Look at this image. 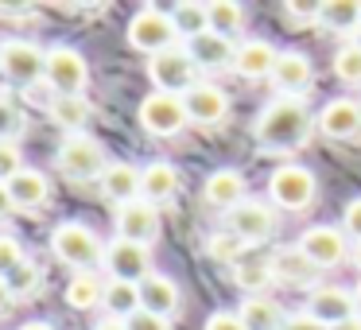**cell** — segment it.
<instances>
[{
    "label": "cell",
    "mask_w": 361,
    "mask_h": 330,
    "mask_svg": "<svg viewBox=\"0 0 361 330\" xmlns=\"http://www.w3.org/2000/svg\"><path fill=\"white\" fill-rule=\"evenodd\" d=\"M314 128V117L307 109L303 97H272L257 117V144L272 156H288V152L303 148L307 136Z\"/></svg>",
    "instance_id": "obj_1"
},
{
    "label": "cell",
    "mask_w": 361,
    "mask_h": 330,
    "mask_svg": "<svg viewBox=\"0 0 361 330\" xmlns=\"http://www.w3.org/2000/svg\"><path fill=\"white\" fill-rule=\"evenodd\" d=\"M51 252H55L63 264L78 268V272H90L94 264L105 260V249L97 241V233L82 221H63V226L51 233Z\"/></svg>",
    "instance_id": "obj_2"
},
{
    "label": "cell",
    "mask_w": 361,
    "mask_h": 330,
    "mask_svg": "<svg viewBox=\"0 0 361 330\" xmlns=\"http://www.w3.org/2000/svg\"><path fill=\"white\" fill-rule=\"evenodd\" d=\"M148 78L156 82L159 94H175V97H187L190 90L202 82L195 59L187 55V47H171V51H164V55H152L148 59Z\"/></svg>",
    "instance_id": "obj_3"
},
{
    "label": "cell",
    "mask_w": 361,
    "mask_h": 330,
    "mask_svg": "<svg viewBox=\"0 0 361 330\" xmlns=\"http://www.w3.org/2000/svg\"><path fill=\"white\" fill-rule=\"evenodd\" d=\"M179 32H175V20L171 12H159V8H140L133 20H128V43L144 55H164V51L179 47Z\"/></svg>",
    "instance_id": "obj_4"
},
{
    "label": "cell",
    "mask_w": 361,
    "mask_h": 330,
    "mask_svg": "<svg viewBox=\"0 0 361 330\" xmlns=\"http://www.w3.org/2000/svg\"><path fill=\"white\" fill-rule=\"evenodd\" d=\"M0 74L24 90L39 86L47 74V51H39L27 39H4L0 43Z\"/></svg>",
    "instance_id": "obj_5"
},
{
    "label": "cell",
    "mask_w": 361,
    "mask_h": 330,
    "mask_svg": "<svg viewBox=\"0 0 361 330\" xmlns=\"http://www.w3.org/2000/svg\"><path fill=\"white\" fill-rule=\"evenodd\" d=\"M105 148L86 133H74L59 144V171L71 175V179H102L105 175Z\"/></svg>",
    "instance_id": "obj_6"
},
{
    "label": "cell",
    "mask_w": 361,
    "mask_h": 330,
    "mask_svg": "<svg viewBox=\"0 0 361 330\" xmlns=\"http://www.w3.org/2000/svg\"><path fill=\"white\" fill-rule=\"evenodd\" d=\"M43 82H47V90L55 97H82V90L90 82V66L74 47H55V51H47Z\"/></svg>",
    "instance_id": "obj_7"
},
{
    "label": "cell",
    "mask_w": 361,
    "mask_h": 330,
    "mask_svg": "<svg viewBox=\"0 0 361 330\" xmlns=\"http://www.w3.org/2000/svg\"><path fill=\"white\" fill-rule=\"evenodd\" d=\"M314 190H319L314 187V175L303 164H283L268 179V195H272V202L280 210H307L314 202Z\"/></svg>",
    "instance_id": "obj_8"
},
{
    "label": "cell",
    "mask_w": 361,
    "mask_h": 330,
    "mask_svg": "<svg viewBox=\"0 0 361 330\" xmlns=\"http://www.w3.org/2000/svg\"><path fill=\"white\" fill-rule=\"evenodd\" d=\"M140 125H144V133H152V136H179L183 128L190 125V117H187L183 97L152 90L140 102Z\"/></svg>",
    "instance_id": "obj_9"
},
{
    "label": "cell",
    "mask_w": 361,
    "mask_h": 330,
    "mask_svg": "<svg viewBox=\"0 0 361 330\" xmlns=\"http://www.w3.org/2000/svg\"><path fill=\"white\" fill-rule=\"evenodd\" d=\"M299 249H303L307 260L322 272V268H338L345 260L350 237H345L342 229H334V226H311V229H303V237H299Z\"/></svg>",
    "instance_id": "obj_10"
},
{
    "label": "cell",
    "mask_w": 361,
    "mask_h": 330,
    "mask_svg": "<svg viewBox=\"0 0 361 330\" xmlns=\"http://www.w3.org/2000/svg\"><path fill=\"white\" fill-rule=\"evenodd\" d=\"M229 233H237L245 245H260L276 233V210L260 198H245L233 214H229Z\"/></svg>",
    "instance_id": "obj_11"
},
{
    "label": "cell",
    "mask_w": 361,
    "mask_h": 330,
    "mask_svg": "<svg viewBox=\"0 0 361 330\" xmlns=\"http://www.w3.org/2000/svg\"><path fill=\"white\" fill-rule=\"evenodd\" d=\"M105 272L109 280H128V283H140L152 276V257L144 245H133V241H113L105 249Z\"/></svg>",
    "instance_id": "obj_12"
},
{
    "label": "cell",
    "mask_w": 361,
    "mask_h": 330,
    "mask_svg": "<svg viewBox=\"0 0 361 330\" xmlns=\"http://www.w3.org/2000/svg\"><path fill=\"white\" fill-rule=\"evenodd\" d=\"M156 233H159V210L152 202L136 198V202H128L117 210V237L121 241H133V245H144V249H148V245L156 241Z\"/></svg>",
    "instance_id": "obj_13"
},
{
    "label": "cell",
    "mask_w": 361,
    "mask_h": 330,
    "mask_svg": "<svg viewBox=\"0 0 361 330\" xmlns=\"http://www.w3.org/2000/svg\"><path fill=\"white\" fill-rule=\"evenodd\" d=\"M319 133L326 140H357L361 136V102L353 97H334L319 113Z\"/></svg>",
    "instance_id": "obj_14"
},
{
    "label": "cell",
    "mask_w": 361,
    "mask_h": 330,
    "mask_svg": "<svg viewBox=\"0 0 361 330\" xmlns=\"http://www.w3.org/2000/svg\"><path fill=\"white\" fill-rule=\"evenodd\" d=\"M268 268H272L276 283H288V288H314L319 283V268L307 260V252L299 249V245H291V249H276L272 257H268Z\"/></svg>",
    "instance_id": "obj_15"
},
{
    "label": "cell",
    "mask_w": 361,
    "mask_h": 330,
    "mask_svg": "<svg viewBox=\"0 0 361 330\" xmlns=\"http://www.w3.org/2000/svg\"><path fill=\"white\" fill-rule=\"evenodd\" d=\"M314 82V66L307 55L299 51H280L276 59V71H272V86L280 90V97H303Z\"/></svg>",
    "instance_id": "obj_16"
},
{
    "label": "cell",
    "mask_w": 361,
    "mask_h": 330,
    "mask_svg": "<svg viewBox=\"0 0 361 330\" xmlns=\"http://www.w3.org/2000/svg\"><path fill=\"white\" fill-rule=\"evenodd\" d=\"M183 105H187L190 125H221V121L229 117V97H226V90L210 86V82H198V86L190 90L187 97H183Z\"/></svg>",
    "instance_id": "obj_17"
},
{
    "label": "cell",
    "mask_w": 361,
    "mask_h": 330,
    "mask_svg": "<svg viewBox=\"0 0 361 330\" xmlns=\"http://www.w3.org/2000/svg\"><path fill=\"white\" fill-rule=\"evenodd\" d=\"M179 283L164 272H152L148 280H140V311L159 314V319H171L179 311Z\"/></svg>",
    "instance_id": "obj_18"
},
{
    "label": "cell",
    "mask_w": 361,
    "mask_h": 330,
    "mask_svg": "<svg viewBox=\"0 0 361 330\" xmlns=\"http://www.w3.org/2000/svg\"><path fill=\"white\" fill-rule=\"evenodd\" d=\"M276 59H280V51H276L272 43L245 39L241 47H237V55H233V71L241 74V78H249V82H260V78H272Z\"/></svg>",
    "instance_id": "obj_19"
},
{
    "label": "cell",
    "mask_w": 361,
    "mask_h": 330,
    "mask_svg": "<svg viewBox=\"0 0 361 330\" xmlns=\"http://www.w3.org/2000/svg\"><path fill=\"white\" fill-rule=\"evenodd\" d=\"M187 55L195 59L198 71H226V66H233L237 47H233V39H226L218 32H202L198 39L187 43Z\"/></svg>",
    "instance_id": "obj_20"
},
{
    "label": "cell",
    "mask_w": 361,
    "mask_h": 330,
    "mask_svg": "<svg viewBox=\"0 0 361 330\" xmlns=\"http://www.w3.org/2000/svg\"><path fill=\"white\" fill-rule=\"evenodd\" d=\"M202 195H206V202H210L214 210H229V214H233L237 206L249 198V195H245V175L233 171V167H218V171L206 179Z\"/></svg>",
    "instance_id": "obj_21"
},
{
    "label": "cell",
    "mask_w": 361,
    "mask_h": 330,
    "mask_svg": "<svg viewBox=\"0 0 361 330\" xmlns=\"http://www.w3.org/2000/svg\"><path fill=\"white\" fill-rule=\"evenodd\" d=\"M175 195H179V171H175L171 164L156 159V164L140 167V198L144 202L164 206V202H171Z\"/></svg>",
    "instance_id": "obj_22"
},
{
    "label": "cell",
    "mask_w": 361,
    "mask_h": 330,
    "mask_svg": "<svg viewBox=\"0 0 361 330\" xmlns=\"http://www.w3.org/2000/svg\"><path fill=\"white\" fill-rule=\"evenodd\" d=\"M307 311H311L319 322H326V326H338V322H345V319L357 314L353 311V295L345 288H314Z\"/></svg>",
    "instance_id": "obj_23"
},
{
    "label": "cell",
    "mask_w": 361,
    "mask_h": 330,
    "mask_svg": "<svg viewBox=\"0 0 361 330\" xmlns=\"http://www.w3.org/2000/svg\"><path fill=\"white\" fill-rule=\"evenodd\" d=\"M102 195L117 206H128L140 198V167L133 164H109L102 175Z\"/></svg>",
    "instance_id": "obj_24"
},
{
    "label": "cell",
    "mask_w": 361,
    "mask_h": 330,
    "mask_svg": "<svg viewBox=\"0 0 361 330\" xmlns=\"http://www.w3.org/2000/svg\"><path fill=\"white\" fill-rule=\"evenodd\" d=\"M8 195H12V206H16V210H35V206L47 202L51 183H47V175H43V171L24 167V171L8 183Z\"/></svg>",
    "instance_id": "obj_25"
},
{
    "label": "cell",
    "mask_w": 361,
    "mask_h": 330,
    "mask_svg": "<svg viewBox=\"0 0 361 330\" xmlns=\"http://www.w3.org/2000/svg\"><path fill=\"white\" fill-rule=\"evenodd\" d=\"M319 24L338 35H357L361 28V4L357 0H326L319 4Z\"/></svg>",
    "instance_id": "obj_26"
},
{
    "label": "cell",
    "mask_w": 361,
    "mask_h": 330,
    "mask_svg": "<svg viewBox=\"0 0 361 330\" xmlns=\"http://www.w3.org/2000/svg\"><path fill=\"white\" fill-rule=\"evenodd\" d=\"M102 307L109 311V319H133L140 311V283H128V280H105V295Z\"/></svg>",
    "instance_id": "obj_27"
},
{
    "label": "cell",
    "mask_w": 361,
    "mask_h": 330,
    "mask_svg": "<svg viewBox=\"0 0 361 330\" xmlns=\"http://www.w3.org/2000/svg\"><path fill=\"white\" fill-rule=\"evenodd\" d=\"M233 280L249 299H260L276 283V276H272V268H268V260H241V264L233 268Z\"/></svg>",
    "instance_id": "obj_28"
},
{
    "label": "cell",
    "mask_w": 361,
    "mask_h": 330,
    "mask_svg": "<svg viewBox=\"0 0 361 330\" xmlns=\"http://www.w3.org/2000/svg\"><path fill=\"white\" fill-rule=\"evenodd\" d=\"M241 322H245V330H283V314L268 295L241 303Z\"/></svg>",
    "instance_id": "obj_29"
},
{
    "label": "cell",
    "mask_w": 361,
    "mask_h": 330,
    "mask_svg": "<svg viewBox=\"0 0 361 330\" xmlns=\"http://www.w3.org/2000/svg\"><path fill=\"white\" fill-rule=\"evenodd\" d=\"M47 113H51V121H55V125H63L66 133L74 136L90 121V102H86V97H51Z\"/></svg>",
    "instance_id": "obj_30"
},
{
    "label": "cell",
    "mask_w": 361,
    "mask_h": 330,
    "mask_svg": "<svg viewBox=\"0 0 361 330\" xmlns=\"http://www.w3.org/2000/svg\"><path fill=\"white\" fill-rule=\"evenodd\" d=\"M171 20H175V32L187 35V43L198 39L202 32H210V12H206V4H195V0H183V4H175V8H171Z\"/></svg>",
    "instance_id": "obj_31"
},
{
    "label": "cell",
    "mask_w": 361,
    "mask_h": 330,
    "mask_svg": "<svg viewBox=\"0 0 361 330\" xmlns=\"http://www.w3.org/2000/svg\"><path fill=\"white\" fill-rule=\"evenodd\" d=\"M105 295V283L97 280L94 272H78L71 283H66V303L74 307V311H90V307H97Z\"/></svg>",
    "instance_id": "obj_32"
},
{
    "label": "cell",
    "mask_w": 361,
    "mask_h": 330,
    "mask_svg": "<svg viewBox=\"0 0 361 330\" xmlns=\"http://www.w3.org/2000/svg\"><path fill=\"white\" fill-rule=\"evenodd\" d=\"M206 12H210V32L226 35V39L233 32H241L245 24V8L233 4V0H214V4H206Z\"/></svg>",
    "instance_id": "obj_33"
},
{
    "label": "cell",
    "mask_w": 361,
    "mask_h": 330,
    "mask_svg": "<svg viewBox=\"0 0 361 330\" xmlns=\"http://www.w3.org/2000/svg\"><path fill=\"white\" fill-rule=\"evenodd\" d=\"M206 249H210V257L218 260V264H233L237 268L245 260V249H249V245H245L237 233H229V229H226V233H214Z\"/></svg>",
    "instance_id": "obj_34"
},
{
    "label": "cell",
    "mask_w": 361,
    "mask_h": 330,
    "mask_svg": "<svg viewBox=\"0 0 361 330\" xmlns=\"http://www.w3.org/2000/svg\"><path fill=\"white\" fill-rule=\"evenodd\" d=\"M334 74H338V82H345V86H361V47L353 39L334 55Z\"/></svg>",
    "instance_id": "obj_35"
},
{
    "label": "cell",
    "mask_w": 361,
    "mask_h": 330,
    "mask_svg": "<svg viewBox=\"0 0 361 330\" xmlns=\"http://www.w3.org/2000/svg\"><path fill=\"white\" fill-rule=\"evenodd\" d=\"M4 280H8V291H12V295H32V291L39 288L43 272H39V264H35V260H24V264L12 268Z\"/></svg>",
    "instance_id": "obj_36"
},
{
    "label": "cell",
    "mask_w": 361,
    "mask_h": 330,
    "mask_svg": "<svg viewBox=\"0 0 361 330\" xmlns=\"http://www.w3.org/2000/svg\"><path fill=\"white\" fill-rule=\"evenodd\" d=\"M24 171V159H20L16 140H0V183H12Z\"/></svg>",
    "instance_id": "obj_37"
},
{
    "label": "cell",
    "mask_w": 361,
    "mask_h": 330,
    "mask_svg": "<svg viewBox=\"0 0 361 330\" xmlns=\"http://www.w3.org/2000/svg\"><path fill=\"white\" fill-rule=\"evenodd\" d=\"M24 249H20V241L16 237H8V233H0V276H8L12 268H20L24 264Z\"/></svg>",
    "instance_id": "obj_38"
},
{
    "label": "cell",
    "mask_w": 361,
    "mask_h": 330,
    "mask_svg": "<svg viewBox=\"0 0 361 330\" xmlns=\"http://www.w3.org/2000/svg\"><path fill=\"white\" fill-rule=\"evenodd\" d=\"M20 128H24V117L16 113V105L8 97H0V140H16Z\"/></svg>",
    "instance_id": "obj_39"
},
{
    "label": "cell",
    "mask_w": 361,
    "mask_h": 330,
    "mask_svg": "<svg viewBox=\"0 0 361 330\" xmlns=\"http://www.w3.org/2000/svg\"><path fill=\"white\" fill-rule=\"evenodd\" d=\"M342 233L353 237V241H361V198L345 202V210H342Z\"/></svg>",
    "instance_id": "obj_40"
},
{
    "label": "cell",
    "mask_w": 361,
    "mask_h": 330,
    "mask_svg": "<svg viewBox=\"0 0 361 330\" xmlns=\"http://www.w3.org/2000/svg\"><path fill=\"white\" fill-rule=\"evenodd\" d=\"M128 330H171V319H159V314H148V311H136L133 319H125Z\"/></svg>",
    "instance_id": "obj_41"
},
{
    "label": "cell",
    "mask_w": 361,
    "mask_h": 330,
    "mask_svg": "<svg viewBox=\"0 0 361 330\" xmlns=\"http://www.w3.org/2000/svg\"><path fill=\"white\" fill-rule=\"evenodd\" d=\"M202 330H245V322H241V314H233V311H214Z\"/></svg>",
    "instance_id": "obj_42"
},
{
    "label": "cell",
    "mask_w": 361,
    "mask_h": 330,
    "mask_svg": "<svg viewBox=\"0 0 361 330\" xmlns=\"http://www.w3.org/2000/svg\"><path fill=\"white\" fill-rule=\"evenodd\" d=\"M283 330H330L326 322H319L311 311H303V314H291V319H283Z\"/></svg>",
    "instance_id": "obj_43"
},
{
    "label": "cell",
    "mask_w": 361,
    "mask_h": 330,
    "mask_svg": "<svg viewBox=\"0 0 361 330\" xmlns=\"http://www.w3.org/2000/svg\"><path fill=\"white\" fill-rule=\"evenodd\" d=\"M35 4H0V20H32Z\"/></svg>",
    "instance_id": "obj_44"
},
{
    "label": "cell",
    "mask_w": 361,
    "mask_h": 330,
    "mask_svg": "<svg viewBox=\"0 0 361 330\" xmlns=\"http://www.w3.org/2000/svg\"><path fill=\"white\" fill-rule=\"evenodd\" d=\"M288 12H291V16H299V20H319V4H299V0H291Z\"/></svg>",
    "instance_id": "obj_45"
},
{
    "label": "cell",
    "mask_w": 361,
    "mask_h": 330,
    "mask_svg": "<svg viewBox=\"0 0 361 330\" xmlns=\"http://www.w3.org/2000/svg\"><path fill=\"white\" fill-rule=\"evenodd\" d=\"M12 291H8V280H4V276H0V314H8V307H12Z\"/></svg>",
    "instance_id": "obj_46"
},
{
    "label": "cell",
    "mask_w": 361,
    "mask_h": 330,
    "mask_svg": "<svg viewBox=\"0 0 361 330\" xmlns=\"http://www.w3.org/2000/svg\"><path fill=\"white\" fill-rule=\"evenodd\" d=\"M16 206H12V195H8V183H0V218L4 214H12Z\"/></svg>",
    "instance_id": "obj_47"
},
{
    "label": "cell",
    "mask_w": 361,
    "mask_h": 330,
    "mask_svg": "<svg viewBox=\"0 0 361 330\" xmlns=\"http://www.w3.org/2000/svg\"><path fill=\"white\" fill-rule=\"evenodd\" d=\"M94 330H128V326H125V322H121V319H102V322H97Z\"/></svg>",
    "instance_id": "obj_48"
},
{
    "label": "cell",
    "mask_w": 361,
    "mask_h": 330,
    "mask_svg": "<svg viewBox=\"0 0 361 330\" xmlns=\"http://www.w3.org/2000/svg\"><path fill=\"white\" fill-rule=\"evenodd\" d=\"M330 330H361V319H357V314H353V319L338 322V326H330Z\"/></svg>",
    "instance_id": "obj_49"
},
{
    "label": "cell",
    "mask_w": 361,
    "mask_h": 330,
    "mask_svg": "<svg viewBox=\"0 0 361 330\" xmlns=\"http://www.w3.org/2000/svg\"><path fill=\"white\" fill-rule=\"evenodd\" d=\"M20 330H55V326H51V322H24Z\"/></svg>",
    "instance_id": "obj_50"
},
{
    "label": "cell",
    "mask_w": 361,
    "mask_h": 330,
    "mask_svg": "<svg viewBox=\"0 0 361 330\" xmlns=\"http://www.w3.org/2000/svg\"><path fill=\"white\" fill-rule=\"evenodd\" d=\"M353 311H357V319H361V283L353 288Z\"/></svg>",
    "instance_id": "obj_51"
},
{
    "label": "cell",
    "mask_w": 361,
    "mask_h": 330,
    "mask_svg": "<svg viewBox=\"0 0 361 330\" xmlns=\"http://www.w3.org/2000/svg\"><path fill=\"white\" fill-rule=\"evenodd\" d=\"M353 264H357V272H361V241L353 245Z\"/></svg>",
    "instance_id": "obj_52"
},
{
    "label": "cell",
    "mask_w": 361,
    "mask_h": 330,
    "mask_svg": "<svg viewBox=\"0 0 361 330\" xmlns=\"http://www.w3.org/2000/svg\"><path fill=\"white\" fill-rule=\"evenodd\" d=\"M353 43H357V47H361V28H357V35H353Z\"/></svg>",
    "instance_id": "obj_53"
}]
</instances>
